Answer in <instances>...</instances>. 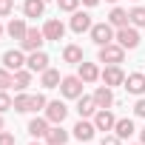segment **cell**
Here are the masks:
<instances>
[{
    "label": "cell",
    "instance_id": "cell-5",
    "mask_svg": "<svg viewBox=\"0 0 145 145\" xmlns=\"http://www.w3.org/2000/svg\"><path fill=\"white\" fill-rule=\"evenodd\" d=\"M43 43H46V34H43V31H37V29H29V31H26V37L20 40V46H23L26 51H40V48H43Z\"/></svg>",
    "mask_w": 145,
    "mask_h": 145
},
{
    "label": "cell",
    "instance_id": "cell-13",
    "mask_svg": "<svg viewBox=\"0 0 145 145\" xmlns=\"http://www.w3.org/2000/svg\"><path fill=\"white\" fill-rule=\"evenodd\" d=\"M94 103H97V108H111V105H114L111 88H108V86H100V88L94 91Z\"/></svg>",
    "mask_w": 145,
    "mask_h": 145
},
{
    "label": "cell",
    "instance_id": "cell-17",
    "mask_svg": "<svg viewBox=\"0 0 145 145\" xmlns=\"http://www.w3.org/2000/svg\"><path fill=\"white\" fill-rule=\"evenodd\" d=\"M46 139H48V145H65L68 142V131H63L60 125H54V128L46 131Z\"/></svg>",
    "mask_w": 145,
    "mask_h": 145
},
{
    "label": "cell",
    "instance_id": "cell-21",
    "mask_svg": "<svg viewBox=\"0 0 145 145\" xmlns=\"http://www.w3.org/2000/svg\"><path fill=\"white\" fill-rule=\"evenodd\" d=\"M94 111H97L94 97H80V100H77V114H80V117H91Z\"/></svg>",
    "mask_w": 145,
    "mask_h": 145
},
{
    "label": "cell",
    "instance_id": "cell-22",
    "mask_svg": "<svg viewBox=\"0 0 145 145\" xmlns=\"http://www.w3.org/2000/svg\"><path fill=\"white\" fill-rule=\"evenodd\" d=\"M46 131H48V120L34 117V120L29 122V134H31V137H46Z\"/></svg>",
    "mask_w": 145,
    "mask_h": 145
},
{
    "label": "cell",
    "instance_id": "cell-15",
    "mask_svg": "<svg viewBox=\"0 0 145 145\" xmlns=\"http://www.w3.org/2000/svg\"><path fill=\"white\" fill-rule=\"evenodd\" d=\"M94 131H97L94 122H86V120H80V122L74 125V137H77L80 142H88V139L94 137Z\"/></svg>",
    "mask_w": 145,
    "mask_h": 145
},
{
    "label": "cell",
    "instance_id": "cell-26",
    "mask_svg": "<svg viewBox=\"0 0 145 145\" xmlns=\"http://www.w3.org/2000/svg\"><path fill=\"white\" fill-rule=\"evenodd\" d=\"M29 83H31V71H23V68L14 71V88H17V91H26Z\"/></svg>",
    "mask_w": 145,
    "mask_h": 145
},
{
    "label": "cell",
    "instance_id": "cell-19",
    "mask_svg": "<svg viewBox=\"0 0 145 145\" xmlns=\"http://www.w3.org/2000/svg\"><path fill=\"white\" fill-rule=\"evenodd\" d=\"M83 83H94L97 77H100V71H97V65L94 63H80V74H77Z\"/></svg>",
    "mask_w": 145,
    "mask_h": 145
},
{
    "label": "cell",
    "instance_id": "cell-23",
    "mask_svg": "<svg viewBox=\"0 0 145 145\" xmlns=\"http://www.w3.org/2000/svg\"><path fill=\"white\" fill-rule=\"evenodd\" d=\"M114 131H117V137H120V139H128V137L134 134V120H117Z\"/></svg>",
    "mask_w": 145,
    "mask_h": 145
},
{
    "label": "cell",
    "instance_id": "cell-39",
    "mask_svg": "<svg viewBox=\"0 0 145 145\" xmlns=\"http://www.w3.org/2000/svg\"><path fill=\"white\" fill-rule=\"evenodd\" d=\"M0 131H3V117H0Z\"/></svg>",
    "mask_w": 145,
    "mask_h": 145
},
{
    "label": "cell",
    "instance_id": "cell-35",
    "mask_svg": "<svg viewBox=\"0 0 145 145\" xmlns=\"http://www.w3.org/2000/svg\"><path fill=\"white\" fill-rule=\"evenodd\" d=\"M134 111H137V117H145V97H139V100H137Z\"/></svg>",
    "mask_w": 145,
    "mask_h": 145
},
{
    "label": "cell",
    "instance_id": "cell-33",
    "mask_svg": "<svg viewBox=\"0 0 145 145\" xmlns=\"http://www.w3.org/2000/svg\"><path fill=\"white\" fill-rule=\"evenodd\" d=\"M12 9H14V0H0V17L12 14Z\"/></svg>",
    "mask_w": 145,
    "mask_h": 145
},
{
    "label": "cell",
    "instance_id": "cell-30",
    "mask_svg": "<svg viewBox=\"0 0 145 145\" xmlns=\"http://www.w3.org/2000/svg\"><path fill=\"white\" fill-rule=\"evenodd\" d=\"M48 103H46V97L43 94H31V111H40V108H46Z\"/></svg>",
    "mask_w": 145,
    "mask_h": 145
},
{
    "label": "cell",
    "instance_id": "cell-27",
    "mask_svg": "<svg viewBox=\"0 0 145 145\" xmlns=\"http://www.w3.org/2000/svg\"><path fill=\"white\" fill-rule=\"evenodd\" d=\"M12 108H14V111H20V114H23V111H31V97H29V94H17Z\"/></svg>",
    "mask_w": 145,
    "mask_h": 145
},
{
    "label": "cell",
    "instance_id": "cell-24",
    "mask_svg": "<svg viewBox=\"0 0 145 145\" xmlns=\"http://www.w3.org/2000/svg\"><path fill=\"white\" fill-rule=\"evenodd\" d=\"M63 60L65 63H83V48L80 46H65V51H63Z\"/></svg>",
    "mask_w": 145,
    "mask_h": 145
},
{
    "label": "cell",
    "instance_id": "cell-34",
    "mask_svg": "<svg viewBox=\"0 0 145 145\" xmlns=\"http://www.w3.org/2000/svg\"><path fill=\"white\" fill-rule=\"evenodd\" d=\"M0 145H17L14 134H9V131H0Z\"/></svg>",
    "mask_w": 145,
    "mask_h": 145
},
{
    "label": "cell",
    "instance_id": "cell-14",
    "mask_svg": "<svg viewBox=\"0 0 145 145\" xmlns=\"http://www.w3.org/2000/svg\"><path fill=\"white\" fill-rule=\"evenodd\" d=\"M125 88L131 91V94H145V74H128L125 77Z\"/></svg>",
    "mask_w": 145,
    "mask_h": 145
},
{
    "label": "cell",
    "instance_id": "cell-11",
    "mask_svg": "<svg viewBox=\"0 0 145 145\" xmlns=\"http://www.w3.org/2000/svg\"><path fill=\"white\" fill-rule=\"evenodd\" d=\"M91 14H86V12H74V17H71V29H74L77 34H83V31H91Z\"/></svg>",
    "mask_w": 145,
    "mask_h": 145
},
{
    "label": "cell",
    "instance_id": "cell-36",
    "mask_svg": "<svg viewBox=\"0 0 145 145\" xmlns=\"http://www.w3.org/2000/svg\"><path fill=\"white\" fill-rule=\"evenodd\" d=\"M100 145H120V137H103Z\"/></svg>",
    "mask_w": 145,
    "mask_h": 145
},
{
    "label": "cell",
    "instance_id": "cell-29",
    "mask_svg": "<svg viewBox=\"0 0 145 145\" xmlns=\"http://www.w3.org/2000/svg\"><path fill=\"white\" fill-rule=\"evenodd\" d=\"M9 86H14V77L9 74V68L3 65V68H0V91H6Z\"/></svg>",
    "mask_w": 145,
    "mask_h": 145
},
{
    "label": "cell",
    "instance_id": "cell-31",
    "mask_svg": "<svg viewBox=\"0 0 145 145\" xmlns=\"http://www.w3.org/2000/svg\"><path fill=\"white\" fill-rule=\"evenodd\" d=\"M12 105H14V100H12L6 91H0V114H3V111H9Z\"/></svg>",
    "mask_w": 145,
    "mask_h": 145
},
{
    "label": "cell",
    "instance_id": "cell-38",
    "mask_svg": "<svg viewBox=\"0 0 145 145\" xmlns=\"http://www.w3.org/2000/svg\"><path fill=\"white\" fill-rule=\"evenodd\" d=\"M139 137H142V145H145V125H142V131H139Z\"/></svg>",
    "mask_w": 145,
    "mask_h": 145
},
{
    "label": "cell",
    "instance_id": "cell-2",
    "mask_svg": "<svg viewBox=\"0 0 145 145\" xmlns=\"http://www.w3.org/2000/svg\"><path fill=\"white\" fill-rule=\"evenodd\" d=\"M114 37H117V34H114L111 23H94V26H91V40H94L97 46H108Z\"/></svg>",
    "mask_w": 145,
    "mask_h": 145
},
{
    "label": "cell",
    "instance_id": "cell-3",
    "mask_svg": "<svg viewBox=\"0 0 145 145\" xmlns=\"http://www.w3.org/2000/svg\"><path fill=\"white\" fill-rule=\"evenodd\" d=\"M117 43H120L122 48H137V46H139V31H137V26H122V29H117Z\"/></svg>",
    "mask_w": 145,
    "mask_h": 145
},
{
    "label": "cell",
    "instance_id": "cell-9",
    "mask_svg": "<svg viewBox=\"0 0 145 145\" xmlns=\"http://www.w3.org/2000/svg\"><path fill=\"white\" fill-rule=\"evenodd\" d=\"M3 65H6L9 71H20V68L26 65V57H23V51H17V48L6 51V54H3Z\"/></svg>",
    "mask_w": 145,
    "mask_h": 145
},
{
    "label": "cell",
    "instance_id": "cell-10",
    "mask_svg": "<svg viewBox=\"0 0 145 145\" xmlns=\"http://www.w3.org/2000/svg\"><path fill=\"white\" fill-rule=\"evenodd\" d=\"M103 83L111 88V86H122L125 83V74H122V68L120 65H108L105 71H103Z\"/></svg>",
    "mask_w": 145,
    "mask_h": 145
},
{
    "label": "cell",
    "instance_id": "cell-8",
    "mask_svg": "<svg viewBox=\"0 0 145 145\" xmlns=\"http://www.w3.org/2000/svg\"><path fill=\"white\" fill-rule=\"evenodd\" d=\"M26 65H29V71H40V74H43V71L48 68V54L40 48V51H31V57L26 60Z\"/></svg>",
    "mask_w": 145,
    "mask_h": 145
},
{
    "label": "cell",
    "instance_id": "cell-32",
    "mask_svg": "<svg viewBox=\"0 0 145 145\" xmlns=\"http://www.w3.org/2000/svg\"><path fill=\"white\" fill-rule=\"evenodd\" d=\"M57 3H60V9H63V12H77L80 0H57Z\"/></svg>",
    "mask_w": 145,
    "mask_h": 145
},
{
    "label": "cell",
    "instance_id": "cell-41",
    "mask_svg": "<svg viewBox=\"0 0 145 145\" xmlns=\"http://www.w3.org/2000/svg\"><path fill=\"white\" fill-rule=\"evenodd\" d=\"M108 3H117V0H108Z\"/></svg>",
    "mask_w": 145,
    "mask_h": 145
},
{
    "label": "cell",
    "instance_id": "cell-40",
    "mask_svg": "<svg viewBox=\"0 0 145 145\" xmlns=\"http://www.w3.org/2000/svg\"><path fill=\"white\" fill-rule=\"evenodd\" d=\"M0 37H3V26H0Z\"/></svg>",
    "mask_w": 145,
    "mask_h": 145
},
{
    "label": "cell",
    "instance_id": "cell-6",
    "mask_svg": "<svg viewBox=\"0 0 145 145\" xmlns=\"http://www.w3.org/2000/svg\"><path fill=\"white\" fill-rule=\"evenodd\" d=\"M65 114H68V108H65L60 100H54V103H48V105H46V120H48V122H54V125H63Z\"/></svg>",
    "mask_w": 145,
    "mask_h": 145
},
{
    "label": "cell",
    "instance_id": "cell-1",
    "mask_svg": "<svg viewBox=\"0 0 145 145\" xmlns=\"http://www.w3.org/2000/svg\"><path fill=\"white\" fill-rule=\"evenodd\" d=\"M125 57V48L117 43H108V46H100V63H108V65H120Z\"/></svg>",
    "mask_w": 145,
    "mask_h": 145
},
{
    "label": "cell",
    "instance_id": "cell-42",
    "mask_svg": "<svg viewBox=\"0 0 145 145\" xmlns=\"http://www.w3.org/2000/svg\"><path fill=\"white\" fill-rule=\"evenodd\" d=\"M31 145H37V142H31Z\"/></svg>",
    "mask_w": 145,
    "mask_h": 145
},
{
    "label": "cell",
    "instance_id": "cell-28",
    "mask_svg": "<svg viewBox=\"0 0 145 145\" xmlns=\"http://www.w3.org/2000/svg\"><path fill=\"white\" fill-rule=\"evenodd\" d=\"M128 14H131V23H134L137 29H145V9H142V6H137V9H131Z\"/></svg>",
    "mask_w": 145,
    "mask_h": 145
},
{
    "label": "cell",
    "instance_id": "cell-25",
    "mask_svg": "<svg viewBox=\"0 0 145 145\" xmlns=\"http://www.w3.org/2000/svg\"><path fill=\"white\" fill-rule=\"evenodd\" d=\"M63 80H60V71H54V68H46L43 71V88H57Z\"/></svg>",
    "mask_w": 145,
    "mask_h": 145
},
{
    "label": "cell",
    "instance_id": "cell-37",
    "mask_svg": "<svg viewBox=\"0 0 145 145\" xmlns=\"http://www.w3.org/2000/svg\"><path fill=\"white\" fill-rule=\"evenodd\" d=\"M83 3H86V6H97V3H100V0H83Z\"/></svg>",
    "mask_w": 145,
    "mask_h": 145
},
{
    "label": "cell",
    "instance_id": "cell-12",
    "mask_svg": "<svg viewBox=\"0 0 145 145\" xmlns=\"http://www.w3.org/2000/svg\"><path fill=\"white\" fill-rule=\"evenodd\" d=\"M43 34H46V40H63V34H65V26L60 23V20H48L46 23V29H43Z\"/></svg>",
    "mask_w": 145,
    "mask_h": 145
},
{
    "label": "cell",
    "instance_id": "cell-18",
    "mask_svg": "<svg viewBox=\"0 0 145 145\" xmlns=\"http://www.w3.org/2000/svg\"><path fill=\"white\" fill-rule=\"evenodd\" d=\"M23 12H26V17H43L46 0H26V3H23Z\"/></svg>",
    "mask_w": 145,
    "mask_h": 145
},
{
    "label": "cell",
    "instance_id": "cell-4",
    "mask_svg": "<svg viewBox=\"0 0 145 145\" xmlns=\"http://www.w3.org/2000/svg\"><path fill=\"white\" fill-rule=\"evenodd\" d=\"M60 91H63V97H68V100H80V97H83V80H80V77H63Z\"/></svg>",
    "mask_w": 145,
    "mask_h": 145
},
{
    "label": "cell",
    "instance_id": "cell-20",
    "mask_svg": "<svg viewBox=\"0 0 145 145\" xmlns=\"http://www.w3.org/2000/svg\"><path fill=\"white\" fill-rule=\"evenodd\" d=\"M108 23H111V26H117V29H122V26H128V23H131V14H128L125 9H114V12L108 14Z\"/></svg>",
    "mask_w": 145,
    "mask_h": 145
},
{
    "label": "cell",
    "instance_id": "cell-7",
    "mask_svg": "<svg viewBox=\"0 0 145 145\" xmlns=\"http://www.w3.org/2000/svg\"><path fill=\"white\" fill-rule=\"evenodd\" d=\"M117 125V120H114V114L108 111V108H100L97 114H94V128L97 131H111Z\"/></svg>",
    "mask_w": 145,
    "mask_h": 145
},
{
    "label": "cell",
    "instance_id": "cell-16",
    "mask_svg": "<svg viewBox=\"0 0 145 145\" xmlns=\"http://www.w3.org/2000/svg\"><path fill=\"white\" fill-rule=\"evenodd\" d=\"M6 31H9V37H12V40H23L29 29H26V20H20V17H14V20H12V23L6 26Z\"/></svg>",
    "mask_w": 145,
    "mask_h": 145
}]
</instances>
